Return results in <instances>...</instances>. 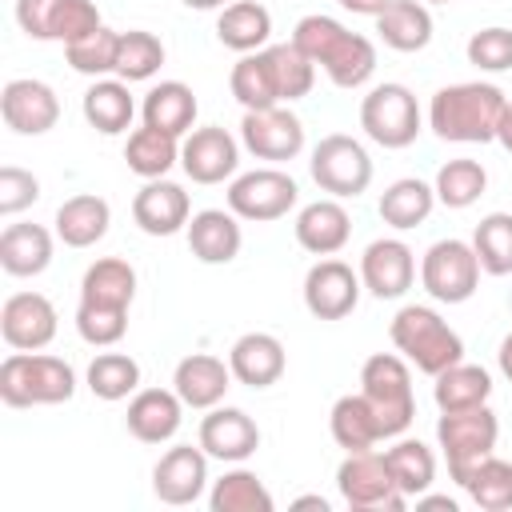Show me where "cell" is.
Listing matches in <instances>:
<instances>
[{"label":"cell","instance_id":"17","mask_svg":"<svg viewBox=\"0 0 512 512\" xmlns=\"http://www.w3.org/2000/svg\"><path fill=\"white\" fill-rule=\"evenodd\" d=\"M236 140L224 128H192L188 140L180 144V164L196 184H220L224 176L236 172Z\"/></svg>","mask_w":512,"mask_h":512},{"label":"cell","instance_id":"10","mask_svg":"<svg viewBox=\"0 0 512 512\" xmlns=\"http://www.w3.org/2000/svg\"><path fill=\"white\" fill-rule=\"evenodd\" d=\"M296 204V180L280 168H256L232 180L228 208L244 220H280Z\"/></svg>","mask_w":512,"mask_h":512},{"label":"cell","instance_id":"19","mask_svg":"<svg viewBox=\"0 0 512 512\" xmlns=\"http://www.w3.org/2000/svg\"><path fill=\"white\" fill-rule=\"evenodd\" d=\"M200 448L216 460H248L260 448V428L240 408H216L200 420Z\"/></svg>","mask_w":512,"mask_h":512},{"label":"cell","instance_id":"24","mask_svg":"<svg viewBox=\"0 0 512 512\" xmlns=\"http://www.w3.org/2000/svg\"><path fill=\"white\" fill-rule=\"evenodd\" d=\"M348 232H352V220L340 200H316L296 216V240L316 256L340 252L348 244Z\"/></svg>","mask_w":512,"mask_h":512},{"label":"cell","instance_id":"52","mask_svg":"<svg viewBox=\"0 0 512 512\" xmlns=\"http://www.w3.org/2000/svg\"><path fill=\"white\" fill-rule=\"evenodd\" d=\"M52 8L56 0H16V20L32 40H52Z\"/></svg>","mask_w":512,"mask_h":512},{"label":"cell","instance_id":"40","mask_svg":"<svg viewBox=\"0 0 512 512\" xmlns=\"http://www.w3.org/2000/svg\"><path fill=\"white\" fill-rule=\"evenodd\" d=\"M472 248H476V260L488 276H508L512 272V216L508 212L484 216L476 224Z\"/></svg>","mask_w":512,"mask_h":512},{"label":"cell","instance_id":"45","mask_svg":"<svg viewBox=\"0 0 512 512\" xmlns=\"http://www.w3.org/2000/svg\"><path fill=\"white\" fill-rule=\"evenodd\" d=\"M264 52H268V60H272L280 100L288 104V100L308 96V88H312V80H316V64H312L292 40H288V44H272V48H264Z\"/></svg>","mask_w":512,"mask_h":512},{"label":"cell","instance_id":"18","mask_svg":"<svg viewBox=\"0 0 512 512\" xmlns=\"http://www.w3.org/2000/svg\"><path fill=\"white\" fill-rule=\"evenodd\" d=\"M132 220L148 236H172L188 224V192L164 176L148 180L132 200Z\"/></svg>","mask_w":512,"mask_h":512},{"label":"cell","instance_id":"48","mask_svg":"<svg viewBox=\"0 0 512 512\" xmlns=\"http://www.w3.org/2000/svg\"><path fill=\"white\" fill-rule=\"evenodd\" d=\"M76 328L88 344H116L128 332V308H112V304H88L80 300L76 308Z\"/></svg>","mask_w":512,"mask_h":512},{"label":"cell","instance_id":"31","mask_svg":"<svg viewBox=\"0 0 512 512\" xmlns=\"http://www.w3.org/2000/svg\"><path fill=\"white\" fill-rule=\"evenodd\" d=\"M136 296V272L128 260L120 256H104L96 264H88L84 280H80V300L88 304H112V308H128Z\"/></svg>","mask_w":512,"mask_h":512},{"label":"cell","instance_id":"32","mask_svg":"<svg viewBox=\"0 0 512 512\" xmlns=\"http://www.w3.org/2000/svg\"><path fill=\"white\" fill-rule=\"evenodd\" d=\"M488 392H492V380L480 364H452L436 376V408L440 412H460V408H476V404H488Z\"/></svg>","mask_w":512,"mask_h":512},{"label":"cell","instance_id":"6","mask_svg":"<svg viewBox=\"0 0 512 512\" xmlns=\"http://www.w3.org/2000/svg\"><path fill=\"white\" fill-rule=\"evenodd\" d=\"M364 132L384 148H408L420 132V108L416 96L404 84H376L360 104Z\"/></svg>","mask_w":512,"mask_h":512},{"label":"cell","instance_id":"21","mask_svg":"<svg viewBox=\"0 0 512 512\" xmlns=\"http://www.w3.org/2000/svg\"><path fill=\"white\" fill-rule=\"evenodd\" d=\"M240 224H236V212H224V208H204L188 220V248L196 260L204 264H228L236 260L240 252Z\"/></svg>","mask_w":512,"mask_h":512},{"label":"cell","instance_id":"33","mask_svg":"<svg viewBox=\"0 0 512 512\" xmlns=\"http://www.w3.org/2000/svg\"><path fill=\"white\" fill-rule=\"evenodd\" d=\"M332 440L344 452H368L380 440V428H376V416H372L364 392H348L332 404Z\"/></svg>","mask_w":512,"mask_h":512},{"label":"cell","instance_id":"54","mask_svg":"<svg viewBox=\"0 0 512 512\" xmlns=\"http://www.w3.org/2000/svg\"><path fill=\"white\" fill-rule=\"evenodd\" d=\"M496 140L512 152V100H504V112H500V120H496Z\"/></svg>","mask_w":512,"mask_h":512},{"label":"cell","instance_id":"58","mask_svg":"<svg viewBox=\"0 0 512 512\" xmlns=\"http://www.w3.org/2000/svg\"><path fill=\"white\" fill-rule=\"evenodd\" d=\"M184 4H188V8H200V12H204V8H224V0H184Z\"/></svg>","mask_w":512,"mask_h":512},{"label":"cell","instance_id":"26","mask_svg":"<svg viewBox=\"0 0 512 512\" xmlns=\"http://www.w3.org/2000/svg\"><path fill=\"white\" fill-rule=\"evenodd\" d=\"M108 220H112V208L104 196H92V192H80L72 200L60 204L56 212V232L68 248H88L96 240H104L108 232Z\"/></svg>","mask_w":512,"mask_h":512},{"label":"cell","instance_id":"1","mask_svg":"<svg viewBox=\"0 0 512 512\" xmlns=\"http://www.w3.org/2000/svg\"><path fill=\"white\" fill-rule=\"evenodd\" d=\"M504 112V92L496 84H452L432 96L428 120L440 140L456 144H488L496 140V120Z\"/></svg>","mask_w":512,"mask_h":512},{"label":"cell","instance_id":"59","mask_svg":"<svg viewBox=\"0 0 512 512\" xmlns=\"http://www.w3.org/2000/svg\"><path fill=\"white\" fill-rule=\"evenodd\" d=\"M436 4H448V0H436Z\"/></svg>","mask_w":512,"mask_h":512},{"label":"cell","instance_id":"3","mask_svg":"<svg viewBox=\"0 0 512 512\" xmlns=\"http://www.w3.org/2000/svg\"><path fill=\"white\" fill-rule=\"evenodd\" d=\"M392 344L428 376H440L444 368L460 364V356H464V340L432 308H420V304H408L396 312Z\"/></svg>","mask_w":512,"mask_h":512},{"label":"cell","instance_id":"55","mask_svg":"<svg viewBox=\"0 0 512 512\" xmlns=\"http://www.w3.org/2000/svg\"><path fill=\"white\" fill-rule=\"evenodd\" d=\"M416 508L420 512H456V500L452 496H420Z\"/></svg>","mask_w":512,"mask_h":512},{"label":"cell","instance_id":"25","mask_svg":"<svg viewBox=\"0 0 512 512\" xmlns=\"http://www.w3.org/2000/svg\"><path fill=\"white\" fill-rule=\"evenodd\" d=\"M216 36L232 52H260L264 40L272 36V16L260 0H232L216 20Z\"/></svg>","mask_w":512,"mask_h":512},{"label":"cell","instance_id":"35","mask_svg":"<svg viewBox=\"0 0 512 512\" xmlns=\"http://www.w3.org/2000/svg\"><path fill=\"white\" fill-rule=\"evenodd\" d=\"M432 204H436V188H428V184L416 180V176H404V180H396V184L384 188V196H380V216H384V224H392V228H416V224L428 220Z\"/></svg>","mask_w":512,"mask_h":512},{"label":"cell","instance_id":"28","mask_svg":"<svg viewBox=\"0 0 512 512\" xmlns=\"http://www.w3.org/2000/svg\"><path fill=\"white\" fill-rule=\"evenodd\" d=\"M196 96H192V88L188 84H180V80H164V84H156L148 96H144V124L148 128H160V132H168V136H184V132H192V124H196Z\"/></svg>","mask_w":512,"mask_h":512},{"label":"cell","instance_id":"57","mask_svg":"<svg viewBox=\"0 0 512 512\" xmlns=\"http://www.w3.org/2000/svg\"><path fill=\"white\" fill-rule=\"evenodd\" d=\"M500 372L512 380V332L504 336V344H500Z\"/></svg>","mask_w":512,"mask_h":512},{"label":"cell","instance_id":"22","mask_svg":"<svg viewBox=\"0 0 512 512\" xmlns=\"http://www.w3.org/2000/svg\"><path fill=\"white\" fill-rule=\"evenodd\" d=\"M228 380H232V368H224V360L208 356V352H192L176 364V396L188 404V408H212L224 400L228 392Z\"/></svg>","mask_w":512,"mask_h":512},{"label":"cell","instance_id":"38","mask_svg":"<svg viewBox=\"0 0 512 512\" xmlns=\"http://www.w3.org/2000/svg\"><path fill=\"white\" fill-rule=\"evenodd\" d=\"M372 68H376V44H372L368 36H360V32H348V36L336 44V52L324 60V72H328V80H332L336 88H356V84H364V80L372 76Z\"/></svg>","mask_w":512,"mask_h":512},{"label":"cell","instance_id":"44","mask_svg":"<svg viewBox=\"0 0 512 512\" xmlns=\"http://www.w3.org/2000/svg\"><path fill=\"white\" fill-rule=\"evenodd\" d=\"M160 64H164V44H160V36H152V32H144V28L120 32V52H116V76H120V80H148Z\"/></svg>","mask_w":512,"mask_h":512},{"label":"cell","instance_id":"39","mask_svg":"<svg viewBox=\"0 0 512 512\" xmlns=\"http://www.w3.org/2000/svg\"><path fill=\"white\" fill-rule=\"evenodd\" d=\"M468 496L484 512H508L512 508V464L500 456H484L468 476Z\"/></svg>","mask_w":512,"mask_h":512},{"label":"cell","instance_id":"49","mask_svg":"<svg viewBox=\"0 0 512 512\" xmlns=\"http://www.w3.org/2000/svg\"><path fill=\"white\" fill-rule=\"evenodd\" d=\"M96 28H100V12H96L92 0H56V8H52V40L72 44V40L92 36Z\"/></svg>","mask_w":512,"mask_h":512},{"label":"cell","instance_id":"7","mask_svg":"<svg viewBox=\"0 0 512 512\" xmlns=\"http://www.w3.org/2000/svg\"><path fill=\"white\" fill-rule=\"evenodd\" d=\"M420 280H424L428 296H436L440 304H464L476 292V280H480L476 248L464 244V240H436L424 252Z\"/></svg>","mask_w":512,"mask_h":512},{"label":"cell","instance_id":"15","mask_svg":"<svg viewBox=\"0 0 512 512\" xmlns=\"http://www.w3.org/2000/svg\"><path fill=\"white\" fill-rule=\"evenodd\" d=\"M0 116L24 136H40L60 120V100L44 80H8L0 92Z\"/></svg>","mask_w":512,"mask_h":512},{"label":"cell","instance_id":"2","mask_svg":"<svg viewBox=\"0 0 512 512\" xmlns=\"http://www.w3.org/2000/svg\"><path fill=\"white\" fill-rule=\"evenodd\" d=\"M72 392H76V372L60 356H40L20 348L0 364V400L8 408L68 404Z\"/></svg>","mask_w":512,"mask_h":512},{"label":"cell","instance_id":"23","mask_svg":"<svg viewBox=\"0 0 512 512\" xmlns=\"http://www.w3.org/2000/svg\"><path fill=\"white\" fill-rule=\"evenodd\" d=\"M180 408L184 400L176 396V388H144L128 404V432L140 444H160L180 428Z\"/></svg>","mask_w":512,"mask_h":512},{"label":"cell","instance_id":"4","mask_svg":"<svg viewBox=\"0 0 512 512\" xmlns=\"http://www.w3.org/2000/svg\"><path fill=\"white\" fill-rule=\"evenodd\" d=\"M360 392H364V400H368V408L376 416L380 436H396V432H404L412 424V412H416V404H412V372H408V364L400 356H392V352L368 356L364 368H360Z\"/></svg>","mask_w":512,"mask_h":512},{"label":"cell","instance_id":"37","mask_svg":"<svg viewBox=\"0 0 512 512\" xmlns=\"http://www.w3.org/2000/svg\"><path fill=\"white\" fill-rule=\"evenodd\" d=\"M384 460H388L392 480H396V488H400L404 496H420V492H428L432 480H436V456H432V448L420 444V440H400V444H392V448L384 452Z\"/></svg>","mask_w":512,"mask_h":512},{"label":"cell","instance_id":"12","mask_svg":"<svg viewBox=\"0 0 512 512\" xmlns=\"http://www.w3.org/2000/svg\"><path fill=\"white\" fill-rule=\"evenodd\" d=\"M360 300V280L344 260H320L304 276V304L316 320H344Z\"/></svg>","mask_w":512,"mask_h":512},{"label":"cell","instance_id":"11","mask_svg":"<svg viewBox=\"0 0 512 512\" xmlns=\"http://www.w3.org/2000/svg\"><path fill=\"white\" fill-rule=\"evenodd\" d=\"M240 136H244L248 152L260 156V160H292L304 148V124L284 104L260 108V112H244Z\"/></svg>","mask_w":512,"mask_h":512},{"label":"cell","instance_id":"50","mask_svg":"<svg viewBox=\"0 0 512 512\" xmlns=\"http://www.w3.org/2000/svg\"><path fill=\"white\" fill-rule=\"evenodd\" d=\"M468 64L488 68V72H504L512 68V32L508 28H480L468 40Z\"/></svg>","mask_w":512,"mask_h":512},{"label":"cell","instance_id":"29","mask_svg":"<svg viewBox=\"0 0 512 512\" xmlns=\"http://www.w3.org/2000/svg\"><path fill=\"white\" fill-rule=\"evenodd\" d=\"M52 260V236L40 224H8L0 232V264L12 276H36Z\"/></svg>","mask_w":512,"mask_h":512},{"label":"cell","instance_id":"30","mask_svg":"<svg viewBox=\"0 0 512 512\" xmlns=\"http://www.w3.org/2000/svg\"><path fill=\"white\" fill-rule=\"evenodd\" d=\"M232 96L244 104V112H260V108H276L284 104L280 100V88H276V72H272V60L268 52H244L232 68Z\"/></svg>","mask_w":512,"mask_h":512},{"label":"cell","instance_id":"8","mask_svg":"<svg viewBox=\"0 0 512 512\" xmlns=\"http://www.w3.org/2000/svg\"><path fill=\"white\" fill-rule=\"evenodd\" d=\"M312 180L332 196H360L372 184V160L360 140L332 132L312 148Z\"/></svg>","mask_w":512,"mask_h":512},{"label":"cell","instance_id":"56","mask_svg":"<svg viewBox=\"0 0 512 512\" xmlns=\"http://www.w3.org/2000/svg\"><path fill=\"white\" fill-rule=\"evenodd\" d=\"M292 512H328V500L324 496H300V500H292Z\"/></svg>","mask_w":512,"mask_h":512},{"label":"cell","instance_id":"46","mask_svg":"<svg viewBox=\"0 0 512 512\" xmlns=\"http://www.w3.org/2000/svg\"><path fill=\"white\" fill-rule=\"evenodd\" d=\"M116 52H120V32H112V28H104V24H100L92 36L64 44L68 64H72L76 72H84V76L116 72Z\"/></svg>","mask_w":512,"mask_h":512},{"label":"cell","instance_id":"41","mask_svg":"<svg viewBox=\"0 0 512 512\" xmlns=\"http://www.w3.org/2000/svg\"><path fill=\"white\" fill-rule=\"evenodd\" d=\"M488 188V172L484 164L460 156V160H448L440 172H436V200L448 204V208H468L480 200V192Z\"/></svg>","mask_w":512,"mask_h":512},{"label":"cell","instance_id":"42","mask_svg":"<svg viewBox=\"0 0 512 512\" xmlns=\"http://www.w3.org/2000/svg\"><path fill=\"white\" fill-rule=\"evenodd\" d=\"M140 384V364L124 352H100L88 364V388L100 400H124L128 392H136Z\"/></svg>","mask_w":512,"mask_h":512},{"label":"cell","instance_id":"9","mask_svg":"<svg viewBox=\"0 0 512 512\" xmlns=\"http://www.w3.org/2000/svg\"><path fill=\"white\" fill-rule=\"evenodd\" d=\"M336 484H340V496L352 508H388V512H400L408 504V496L392 480L388 460L380 452H372V448L368 452H348V460L336 472Z\"/></svg>","mask_w":512,"mask_h":512},{"label":"cell","instance_id":"20","mask_svg":"<svg viewBox=\"0 0 512 512\" xmlns=\"http://www.w3.org/2000/svg\"><path fill=\"white\" fill-rule=\"evenodd\" d=\"M284 344L272 332H244L232 352H228V368L240 384L248 388H268L284 376Z\"/></svg>","mask_w":512,"mask_h":512},{"label":"cell","instance_id":"47","mask_svg":"<svg viewBox=\"0 0 512 512\" xmlns=\"http://www.w3.org/2000/svg\"><path fill=\"white\" fill-rule=\"evenodd\" d=\"M348 36V28L340 24V20H332V16H324V12H312V16H300V24H296V32H292V44L312 60V64H320L324 68V60L336 52V44Z\"/></svg>","mask_w":512,"mask_h":512},{"label":"cell","instance_id":"14","mask_svg":"<svg viewBox=\"0 0 512 512\" xmlns=\"http://www.w3.org/2000/svg\"><path fill=\"white\" fill-rule=\"evenodd\" d=\"M204 456H208V452H204V448H192V444L168 448V452L156 460V468H152V492H156L164 504H172V508L192 504V500L204 492V480H208V460H204Z\"/></svg>","mask_w":512,"mask_h":512},{"label":"cell","instance_id":"53","mask_svg":"<svg viewBox=\"0 0 512 512\" xmlns=\"http://www.w3.org/2000/svg\"><path fill=\"white\" fill-rule=\"evenodd\" d=\"M340 8L360 12V16H380V12L388 8V0H340Z\"/></svg>","mask_w":512,"mask_h":512},{"label":"cell","instance_id":"27","mask_svg":"<svg viewBox=\"0 0 512 512\" xmlns=\"http://www.w3.org/2000/svg\"><path fill=\"white\" fill-rule=\"evenodd\" d=\"M376 32L396 52H420L432 40V16L420 0H388V8L376 16Z\"/></svg>","mask_w":512,"mask_h":512},{"label":"cell","instance_id":"34","mask_svg":"<svg viewBox=\"0 0 512 512\" xmlns=\"http://www.w3.org/2000/svg\"><path fill=\"white\" fill-rule=\"evenodd\" d=\"M132 96H128V80H96L84 92V116L96 132H124L132 124Z\"/></svg>","mask_w":512,"mask_h":512},{"label":"cell","instance_id":"16","mask_svg":"<svg viewBox=\"0 0 512 512\" xmlns=\"http://www.w3.org/2000/svg\"><path fill=\"white\" fill-rule=\"evenodd\" d=\"M412 276H416V260H412V248L404 240H372L364 248L360 280L372 296H380V300L404 296L412 288Z\"/></svg>","mask_w":512,"mask_h":512},{"label":"cell","instance_id":"51","mask_svg":"<svg viewBox=\"0 0 512 512\" xmlns=\"http://www.w3.org/2000/svg\"><path fill=\"white\" fill-rule=\"evenodd\" d=\"M36 196H40V184H36L32 172H24L16 164L0 168V216H12L20 208H28Z\"/></svg>","mask_w":512,"mask_h":512},{"label":"cell","instance_id":"36","mask_svg":"<svg viewBox=\"0 0 512 512\" xmlns=\"http://www.w3.org/2000/svg\"><path fill=\"white\" fill-rule=\"evenodd\" d=\"M124 160H128V168H132L136 176L156 180V176H164V172L180 160V144H176V136H168V132L144 124V128H136V132L128 136Z\"/></svg>","mask_w":512,"mask_h":512},{"label":"cell","instance_id":"13","mask_svg":"<svg viewBox=\"0 0 512 512\" xmlns=\"http://www.w3.org/2000/svg\"><path fill=\"white\" fill-rule=\"evenodd\" d=\"M0 336L12 348H24V352L44 348L56 336V308H52V300L40 296V292L8 296L4 308H0Z\"/></svg>","mask_w":512,"mask_h":512},{"label":"cell","instance_id":"43","mask_svg":"<svg viewBox=\"0 0 512 512\" xmlns=\"http://www.w3.org/2000/svg\"><path fill=\"white\" fill-rule=\"evenodd\" d=\"M212 512H272V496L252 472H228L212 488Z\"/></svg>","mask_w":512,"mask_h":512},{"label":"cell","instance_id":"5","mask_svg":"<svg viewBox=\"0 0 512 512\" xmlns=\"http://www.w3.org/2000/svg\"><path fill=\"white\" fill-rule=\"evenodd\" d=\"M496 436H500V420L488 404H476V408H460V412H440L436 420V440L448 456V472L452 480L464 488L472 468L492 456L496 448Z\"/></svg>","mask_w":512,"mask_h":512}]
</instances>
